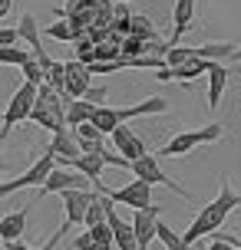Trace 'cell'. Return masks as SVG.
<instances>
[{"label": "cell", "mask_w": 241, "mask_h": 250, "mask_svg": "<svg viewBox=\"0 0 241 250\" xmlns=\"http://www.w3.org/2000/svg\"><path fill=\"white\" fill-rule=\"evenodd\" d=\"M73 135H76V142H99L102 132L93 122H86V125H79V128H73Z\"/></svg>", "instance_id": "25"}, {"label": "cell", "mask_w": 241, "mask_h": 250, "mask_svg": "<svg viewBox=\"0 0 241 250\" xmlns=\"http://www.w3.org/2000/svg\"><path fill=\"white\" fill-rule=\"evenodd\" d=\"M17 40H20L17 26H7V30H0V46H17Z\"/></svg>", "instance_id": "29"}, {"label": "cell", "mask_w": 241, "mask_h": 250, "mask_svg": "<svg viewBox=\"0 0 241 250\" xmlns=\"http://www.w3.org/2000/svg\"><path fill=\"white\" fill-rule=\"evenodd\" d=\"M63 198V208H66V224H83L86 221V211L89 204H93V198H96V191H79V188H73V191H63L60 194Z\"/></svg>", "instance_id": "13"}, {"label": "cell", "mask_w": 241, "mask_h": 250, "mask_svg": "<svg viewBox=\"0 0 241 250\" xmlns=\"http://www.w3.org/2000/svg\"><path fill=\"white\" fill-rule=\"evenodd\" d=\"M89 250H113V247H106V244H93Z\"/></svg>", "instance_id": "34"}, {"label": "cell", "mask_w": 241, "mask_h": 250, "mask_svg": "<svg viewBox=\"0 0 241 250\" xmlns=\"http://www.w3.org/2000/svg\"><path fill=\"white\" fill-rule=\"evenodd\" d=\"M20 69H24V83H33V86H43V83H47V69H43L37 60L24 62Z\"/></svg>", "instance_id": "24"}, {"label": "cell", "mask_w": 241, "mask_h": 250, "mask_svg": "<svg viewBox=\"0 0 241 250\" xmlns=\"http://www.w3.org/2000/svg\"><path fill=\"white\" fill-rule=\"evenodd\" d=\"M155 237L165 244V250H185L182 237H178V234H175V230H172L169 224H162V221H159V227H155Z\"/></svg>", "instance_id": "23"}, {"label": "cell", "mask_w": 241, "mask_h": 250, "mask_svg": "<svg viewBox=\"0 0 241 250\" xmlns=\"http://www.w3.org/2000/svg\"><path fill=\"white\" fill-rule=\"evenodd\" d=\"M231 73L221 66V62H212V69H208V109H218V102L225 96V86H228Z\"/></svg>", "instance_id": "19"}, {"label": "cell", "mask_w": 241, "mask_h": 250, "mask_svg": "<svg viewBox=\"0 0 241 250\" xmlns=\"http://www.w3.org/2000/svg\"><path fill=\"white\" fill-rule=\"evenodd\" d=\"M106 224L113 227V240H116V247H119V250H139V244H136V234H132V224L119 217L116 204L109 208V214H106Z\"/></svg>", "instance_id": "15"}, {"label": "cell", "mask_w": 241, "mask_h": 250, "mask_svg": "<svg viewBox=\"0 0 241 250\" xmlns=\"http://www.w3.org/2000/svg\"><path fill=\"white\" fill-rule=\"evenodd\" d=\"M37 89L40 86H33V83H24V86L13 92L10 105H7V112H3V132H10L13 125L26 122V119L33 115V105H37Z\"/></svg>", "instance_id": "6"}, {"label": "cell", "mask_w": 241, "mask_h": 250, "mask_svg": "<svg viewBox=\"0 0 241 250\" xmlns=\"http://www.w3.org/2000/svg\"><path fill=\"white\" fill-rule=\"evenodd\" d=\"M53 168H56V158H53L50 151L43 155V158H37V162L26 168L24 175H17L13 181H3L0 185V198H7V194H13V191H24V188H33V185H47V178L53 175Z\"/></svg>", "instance_id": "4"}, {"label": "cell", "mask_w": 241, "mask_h": 250, "mask_svg": "<svg viewBox=\"0 0 241 250\" xmlns=\"http://www.w3.org/2000/svg\"><path fill=\"white\" fill-rule=\"evenodd\" d=\"M0 250H30L24 244V240H13V244H3V240H0Z\"/></svg>", "instance_id": "31"}, {"label": "cell", "mask_w": 241, "mask_h": 250, "mask_svg": "<svg viewBox=\"0 0 241 250\" xmlns=\"http://www.w3.org/2000/svg\"><path fill=\"white\" fill-rule=\"evenodd\" d=\"M155 112H169V99L162 96H152V99L139 102V105H129V109H113V105H99L96 115H93V125L99 128L102 135L109 132L113 135L119 125L126 122V119H136V115H155Z\"/></svg>", "instance_id": "2"}, {"label": "cell", "mask_w": 241, "mask_h": 250, "mask_svg": "<svg viewBox=\"0 0 241 250\" xmlns=\"http://www.w3.org/2000/svg\"><path fill=\"white\" fill-rule=\"evenodd\" d=\"M106 7H116V3H126V0H102Z\"/></svg>", "instance_id": "35"}, {"label": "cell", "mask_w": 241, "mask_h": 250, "mask_svg": "<svg viewBox=\"0 0 241 250\" xmlns=\"http://www.w3.org/2000/svg\"><path fill=\"white\" fill-rule=\"evenodd\" d=\"M113 145H116V151H119L126 162H139V158H145V155H149L145 142H142L132 128H126V125H119V128L113 132Z\"/></svg>", "instance_id": "12"}, {"label": "cell", "mask_w": 241, "mask_h": 250, "mask_svg": "<svg viewBox=\"0 0 241 250\" xmlns=\"http://www.w3.org/2000/svg\"><path fill=\"white\" fill-rule=\"evenodd\" d=\"M159 204H155L152 211H132V234H136V244L139 250H149V244L155 240V227H159Z\"/></svg>", "instance_id": "10"}, {"label": "cell", "mask_w": 241, "mask_h": 250, "mask_svg": "<svg viewBox=\"0 0 241 250\" xmlns=\"http://www.w3.org/2000/svg\"><path fill=\"white\" fill-rule=\"evenodd\" d=\"M17 33H20V40H26L30 43V53H33V60L43 66V69H50V56L43 53V43H40V26H37V17L33 13H24L20 17V26H17Z\"/></svg>", "instance_id": "14"}, {"label": "cell", "mask_w": 241, "mask_h": 250, "mask_svg": "<svg viewBox=\"0 0 241 250\" xmlns=\"http://www.w3.org/2000/svg\"><path fill=\"white\" fill-rule=\"evenodd\" d=\"M93 244H96V240H93V234H89V230H86V234H79V237L73 240V250H89V247H93Z\"/></svg>", "instance_id": "30"}, {"label": "cell", "mask_w": 241, "mask_h": 250, "mask_svg": "<svg viewBox=\"0 0 241 250\" xmlns=\"http://www.w3.org/2000/svg\"><path fill=\"white\" fill-rule=\"evenodd\" d=\"M235 208H241V194H235V188H231L228 178H221V185H218V198L208 201L202 211H198V217L192 221V227L182 234V244H185V247H195L202 237L218 234V227L225 224V217H228Z\"/></svg>", "instance_id": "1"}, {"label": "cell", "mask_w": 241, "mask_h": 250, "mask_svg": "<svg viewBox=\"0 0 241 250\" xmlns=\"http://www.w3.org/2000/svg\"><path fill=\"white\" fill-rule=\"evenodd\" d=\"M30 208H33V204L17 208V211H10L7 217H0V240H3V244H13V240L24 237V230H26V214H30Z\"/></svg>", "instance_id": "16"}, {"label": "cell", "mask_w": 241, "mask_h": 250, "mask_svg": "<svg viewBox=\"0 0 241 250\" xmlns=\"http://www.w3.org/2000/svg\"><path fill=\"white\" fill-rule=\"evenodd\" d=\"M132 175L139 178V181H145V185H162V188H169V191H175L178 198L192 201L189 191H185L182 185H175V181L159 168V158H155V155H145V158H139V162H132Z\"/></svg>", "instance_id": "7"}, {"label": "cell", "mask_w": 241, "mask_h": 250, "mask_svg": "<svg viewBox=\"0 0 241 250\" xmlns=\"http://www.w3.org/2000/svg\"><path fill=\"white\" fill-rule=\"evenodd\" d=\"M93 115H96V105H89L86 99H76L66 105V128H79V125L93 122Z\"/></svg>", "instance_id": "20"}, {"label": "cell", "mask_w": 241, "mask_h": 250, "mask_svg": "<svg viewBox=\"0 0 241 250\" xmlns=\"http://www.w3.org/2000/svg\"><path fill=\"white\" fill-rule=\"evenodd\" d=\"M221 135H225V125H218V122L205 125V128H192V132H175V135L159 148L155 158H178V155H189L192 148H198V145H212V142H218Z\"/></svg>", "instance_id": "3"}, {"label": "cell", "mask_w": 241, "mask_h": 250, "mask_svg": "<svg viewBox=\"0 0 241 250\" xmlns=\"http://www.w3.org/2000/svg\"><path fill=\"white\" fill-rule=\"evenodd\" d=\"M10 7H13V0H0V20L10 13Z\"/></svg>", "instance_id": "32"}, {"label": "cell", "mask_w": 241, "mask_h": 250, "mask_svg": "<svg viewBox=\"0 0 241 250\" xmlns=\"http://www.w3.org/2000/svg\"><path fill=\"white\" fill-rule=\"evenodd\" d=\"M231 60H235V62H241V50H235V56H231Z\"/></svg>", "instance_id": "36"}, {"label": "cell", "mask_w": 241, "mask_h": 250, "mask_svg": "<svg viewBox=\"0 0 241 250\" xmlns=\"http://www.w3.org/2000/svg\"><path fill=\"white\" fill-rule=\"evenodd\" d=\"M192 17H195V0H175V10H172V40L169 46H175L182 33L192 30Z\"/></svg>", "instance_id": "17"}, {"label": "cell", "mask_w": 241, "mask_h": 250, "mask_svg": "<svg viewBox=\"0 0 241 250\" xmlns=\"http://www.w3.org/2000/svg\"><path fill=\"white\" fill-rule=\"evenodd\" d=\"M89 89H93V73H89V66L79 62V60H70L66 62V105L83 99Z\"/></svg>", "instance_id": "9"}, {"label": "cell", "mask_w": 241, "mask_h": 250, "mask_svg": "<svg viewBox=\"0 0 241 250\" xmlns=\"http://www.w3.org/2000/svg\"><path fill=\"white\" fill-rule=\"evenodd\" d=\"M70 168H73V171H79V175L86 178V181L96 188V191H99V188H106V185H102V168H106V165H102L99 155H79V158L70 165Z\"/></svg>", "instance_id": "18"}, {"label": "cell", "mask_w": 241, "mask_h": 250, "mask_svg": "<svg viewBox=\"0 0 241 250\" xmlns=\"http://www.w3.org/2000/svg\"><path fill=\"white\" fill-rule=\"evenodd\" d=\"M106 194L113 204H126L132 211H152V185H145V181H132V185H122V188H106Z\"/></svg>", "instance_id": "5"}, {"label": "cell", "mask_w": 241, "mask_h": 250, "mask_svg": "<svg viewBox=\"0 0 241 250\" xmlns=\"http://www.w3.org/2000/svg\"><path fill=\"white\" fill-rule=\"evenodd\" d=\"M129 23H132V26H129V30H132L136 37H152V23H149L145 17H132Z\"/></svg>", "instance_id": "28"}, {"label": "cell", "mask_w": 241, "mask_h": 250, "mask_svg": "<svg viewBox=\"0 0 241 250\" xmlns=\"http://www.w3.org/2000/svg\"><path fill=\"white\" fill-rule=\"evenodd\" d=\"M30 60H33V53L20 50V46H0V62L3 66H24Z\"/></svg>", "instance_id": "22"}, {"label": "cell", "mask_w": 241, "mask_h": 250, "mask_svg": "<svg viewBox=\"0 0 241 250\" xmlns=\"http://www.w3.org/2000/svg\"><path fill=\"white\" fill-rule=\"evenodd\" d=\"M47 151H50V155H53L60 165H66V168H70V165H73L79 155H83V151H79L76 135H73V128H60V132L50 138V148H47Z\"/></svg>", "instance_id": "11"}, {"label": "cell", "mask_w": 241, "mask_h": 250, "mask_svg": "<svg viewBox=\"0 0 241 250\" xmlns=\"http://www.w3.org/2000/svg\"><path fill=\"white\" fill-rule=\"evenodd\" d=\"M73 188L89 191V181L79 175V171H73V168H53V175L47 178V185L37 191V201H43L47 194H63V191H73Z\"/></svg>", "instance_id": "8"}, {"label": "cell", "mask_w": 241, "mask_h": 250, "mask_svg": "<svg viewBox=\"0 0 241 250\" xmlns=\"http://www.w3.org/2000/svg\"><path fill=\"white\" fill-rule=\"evenodd\" d=\"M89 234H93V240H96V244H106V247H113V244H116V240H113V227H109V224L93 227Z\"/></svg>", "instance_id": "26"}, {"label": "cell", "mask_w": 241, "mask_h": 250, "mask_svg": "<svg viewBox=\"0 0 241 250\" xmlns=\"http://www.w3.org/2000/svg\"><path fill=\"white\" fill-rule=\"evenodd\" d=\"M106 96H109V89H106V86H93L83 99H86L89 105H96V109H99V105H106Z\"/></svg>", "instance_id": "27"}, {"label": "cell", "mask_w": 241, "mask_h": 250, "mask_svg": "<svg viewBox=\"0 0 241 250\" xmlns=\"http://www.w3.org/2000/svg\"><path fill=\"white\" fill-rule=\"evenodd\" d=\"M43 33H50L53 40H63V43H70V40H79V37H83V30H76V26L70 23V20H60V23L43 26Z\"/></svg>", "instance_id": "21"}, {"label": "cell", "mask_w": 241, "mask_h": 250, "mask_svg": "<svg viewBox=\"0 0 241 250\" xmlns=\"http://www.w3.org/2000/svg\"><path fill=\"white\" fill-rule=\"evenodd\" d=\"M3 142H7V132L0 128V171H3Z\"/></svg>", "instance_id": "33"}]
</instances>
